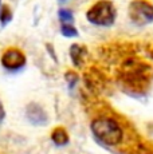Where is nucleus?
Returning a JSON list of instances; mask_svg holds the SVG:
<instances>
[{
	"label": "nucleus",
	"mask_w": 153,
	"mask_h": 154,
	"mask_svg": "<svg viewBox=\"0 0 153 154\" xmlns=\"http://www.w3.org/2000/svg\"><path fill=\"white\" fill-rule=\"evenodd\" d=\"M90 130L95 140L106 146H117L123 138L122 127L113 118H97L90 125Z\"/></svg>",
	"instance_id": "1"
},
{
	"label": "nucleus",
	"mask_w": 153,
	"mask_h": 154,
	"mask_svg": "<svg viewBox=\"0 0 153 154\" xmlns=\"http://www.w3.org/2000/svg\"><path fill=\"white\" fill-rule=\"evenodd\" d=\"M86 19L97 27H111L117 19L116 5L111 0H98L86 11Z\"/></svg>",
	"instance_id": "2"
},
{
	"label": "nucleus",
	"mask_w": 153,
	"mask_h": 154,
	"mask_svg": "<svg viewBox=\"0 0 153 154\" xmlns=\"http://www.w3.org/2000/svg\"><path fill=\"white\" fill-rule=\"evenodd\" d=\"M128 14L132 23L138 27L153 23V4L149 0H132Z\"/></svg>",
	"instance_id": "3"
},
{
	"label": "nucleus",
	"mask_w": 153,
	"mask_h": 154,
	"mask_svg": "<svg viewBox=\"0 0 153 154\" xmlns=\"http://www.w3.org/2000/svg\"><path fill=\"white\" fill-rule=\"evenodd\" d=\"M0 62H2V66L4 67L5 70L19 71L20 69H23V67L26 66L27 58H26L24 52H23L22 50L16 48V47H11V48H7L3 52L2 58H0Z\"/></svg>",
	"instance_id": "4"
},
{
	"label": "nucleus",
	"mask_w": 153,
	"mask_h": 154,
	"mask_svg": "<svg viewBox=\"0 0 153 154\" xmlns=\"http://www.w3.org/2000/svg\"><path fill=\"white\" fill-rule=\"evenodd\" d=\"M51 141L54 142L57 146H66L70 142V137L67 134V131L63 127H55L51 131Z\"/></svg>",
	"instance_id": "5"
},
{
	"label": "nucleus",
	"mask_w": 153,
	"mask_h": 154,
	"mask_svg": "<svg viewBox=\"0 0 153 154\" xmlns=\"http://www.w3.org/2000/svg\"><path fill=\"white\" fill-rule=\"evenodd\" d=\"M86 54L83 47H81L79 44H73L71 48H70V56L73 59V63L75 66H81L82 62H83V55Z\"/></svg>",
	"instance_id": "6"
},
{
	"label": "nucleus",
	"mask_w": 153,
	"mask_h": 154,
	"mask_svg": "<svg viewBox=\"0 0 153 154\" xmlns=\"http://www.w3.org/2000/svg\"><path fill=\"white\" fill-rule=\"evenodd\" d=\"M61 34L63 35L64 38H69V39H73V38L78 36V31L74 27L73 23H67V24H62L61 26Z\"/></svg>",
	"instance_id": "7"
},
{
	"label": "nucleus",
	"mask_w": 153,
	"mask_h": 154,
	"mask_svg": "<svg viewBox=\"0 0 153 154\" xmlns=\"http://www.w3.org/2000/svg\"><path fill=\"white\" fill-rule=\"evenodd\" d=\"M58 17H59L62 24H67V23H74V14L70 10L66 8H62L58 11Z\"/></svg>",
	"instance_id": "8"
},
{
	"label": "nucleus",
	"mask_w": 153,
	"mask_h": 154,
	"mask_svg": "<svg viewBox=\"0 0 153 154\" xmlns=\"http://www.w3.org/2000/svg\"><path fill=\"white\" fill-rule=\"evenodd\" d=\"M11 19V12L10 10H8V7H4L0 10V20H3V23L5 24V22H8V20Z\"/></svg>",
	"instance_id": "9"
},
{
	"label": "nucleus",
	"mask_w": 153,
	"mask_h": 154,
	"mask_svg": "<svg viewBox=\"0 0 153 154\" xmlns=\"http://www.w3.org/2000/svg\"><path fill=\"white\" fill-rule=\"evenodd\" d=\"M4 118H5V110H4V107H3L2 102H0V122H3Z\"/></svg>",
	"instance_id": "10"
},
{
	"label": "nucleus",
	"mask_w": 153,
	"mask_h": 154,
	"mask_svg": "<svg viewBox=\"0 0 153 154\" xmlns=\"http://www.w3.org/2000/svg\"><path fill=\"white\" fill-rule=\"evenodd\" d=\"M0 10H2V0H0Z\"/></svg>",
	"instance_id": "11"
}]
</instances>
